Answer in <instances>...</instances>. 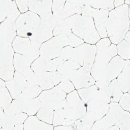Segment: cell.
I'll use <instances>...</instances> for the list:
<instances>
[{"instance_id":"6da1fadb","label":"cell","mask_w":130,"mask_h":130,"mask_svg":"<svg viewBox=\"0 0 130 130\" xmlns=\"http://www.w3.org/2000/svg\"><path fill=\"white\" fill-rule=\"evenodd\" d=\"M66 22L73 34L88 44L98 42L100 37L92 17L73 15L66 18Z\"/></svg>"},{"instance_id":"7a4b0ae2","label":"cell","mask_w":130,"mask_h":130,"mask_svg":"<svg viewBox=\"0 0 130 130\" xmlns=\"http://www.w3.org/2000/svg\"><path fill=\"white\" fill-rule=\"evenodd\" d=\"M117 12V8L109 13L107 21L106 31L110 41L114 44H118L124 38L129 31V9L128 7L124 12Z\"/></svg>"},{"instance_id":"3957f363","label":"cell","mask_w":130,"mask_h":130,"mask_svg":"<svg viewBox=\"0 0 130 130\" xmlns=\"http://www.w3.org/2000/svg\"><path fill=\"white\" fill-rule=\"evenodd\" d=\"M25 12L20 15L16 20V32L19 37L29 38L41 23V18L37 14Z\"/></svg>"},{"instance_id":"277c9868","label":"cell","mask_w":130,"mask_h":130,"mask_svg":"<svg viewBox=\"0 0 130 130\" xmlns=\"http://www.w3.org/2000/svg\"><path fill=\"white\" fill-rule=\"evenodd\" d=\"M107 114L119 129H130L129 112L123 110L117 103H110Z\"/></svg>"},{"instance_id":"5b68a950","label":"cell","mask_w":130,"mask_h":130,"mask_svg":"<svg viewBox=\"0 0 130 130\" xmlns=\"http://www.w3.org/2000/svg\"><path fill=\"white\" fill-rule=\"evenodd\" d=\"M70 80L76 90L91 86L95 82L90 72L83 67L75 70L71 75Z\"/></svg>"},{"instance_id":"8992f818","label":"cell","mask_w":130,"mask_h":130,"mask_svg":"<svg viewBox=\"0 0 130 130\" xmlns=\"http://www.w3.org/2000/svg\"><path fill=\"white\" fill-rule=\"evenodd\" d=\"M129 60H126L122 70L116 78L118 86L123 93L128 92L129 90Z\"/></svg>"},{"instance_id":"52a82bcc","label":"cell","mask_w":130,"mask_h":130,"mask_svg":"<svg viewBox=\"0 0 130 130\" xmlns=\"http://www.w3.org/2000/svg\"><path fill=\"white\" fill-rule=\"evenodd\" d=\"M54 125H50L40 120L37 116L28 117L23 124V129H54Z\"/></svg>"},{"instance_id":"ba28073f","label":"cell","mask_w":130,"mask_h":130,"mask_svg":"<svg viewBox=\"0 0 130 130\" xmlns=\"http://www.w3.org/2000/svg\"><path fill=\"white\" fill-rule=\"evenodd\" d=\"M95 119L88 113H86L81 118L77 120L73 125L74 129H91Z\"/></svg>"},{"instance_id":"9c48e42d","label":"cell","mask_w":130,"mask_h":130,"mask_svg":"<svg viewBox=\"0 0 130 130\" xmlns=\"http://www.w3.org/2000/svg\"><path fill=\"white\" fill-rule=\"evenodd\" d=\"M117 53L123 59L129 60V43L123 40L120 41L116 46Z\"/></svg>"},{"instance_id":"30bf717a","label":"cell","mask_w":130,"mask_h":130,"mask_svg":"<svg viewBox=\"0 0 130 130\" xmlns=\"http://www.w3.org/2000/svg\"><path fill=\"white\" fill-rule=\"evenodd\" d=\"M90 5L94 9H104L111 10L114 8V1H89Z\"/></svg>"},{"instance_id":"8fae6325","label":"cell","mask_w":130,"mask_h":130,"mask_svg":"<svg viewBox=\"0 0 130 130\" xmlns=\"http://www.w3.org/2000/svg\"><path fill=\"white\" fill-rule=\"evenodd\" d=\"M120 106L124 110L129 112V92L123 93V95L120 99Z\"/></svg>"}]
</instances>
